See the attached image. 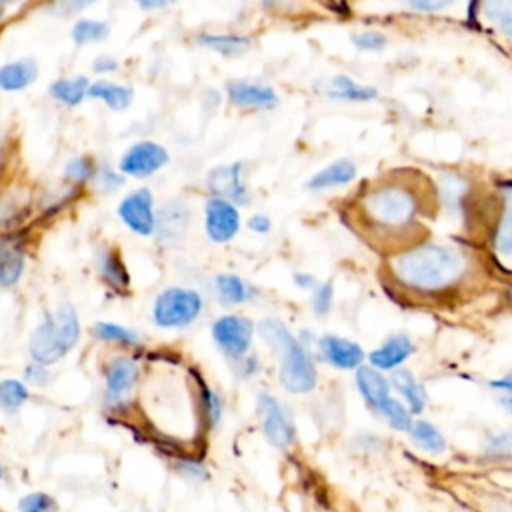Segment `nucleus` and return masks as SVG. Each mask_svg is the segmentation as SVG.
Instances as JSON below:
<instances>
[{
    "label": "nucleus",
    "instance_id": "2f4dec72",
    "mask_svg": "<svg viewBox=\"0 0 512 512\" xmlns=\"http://www.w3.org/2000/svg\"><path fill=\"white\" fill-rule=\"evenodd\" d=\"M394 430H408L412 420H410V412L400 404V400L388 396L378 408H376Z\"/></svg>",
    "mask_w": 512,
    "mask_h": 512
},
{
    "label": "nucleus",
    "instance_id": "423d86ee",
    "mask_svg": "<svg viewBox=\"0 0 512 512\" xmlns=\"http://www.w3.org/2000/svg\"><path fill=\"white\" fill-rule=\"evenodd\" d=\"M252 336L254 324L244 316L226 314L212 324L214 342L230 358H242L252 344Z\"/></svg>",
    "mask_w": 512,
    "mask_h": 512
},
{
    "label": "nucleus",
    "instance_id": "5701e85b",
    "mask_svg": "<svg viewBox=\"0 0 512 512\" xmlns=\"http://www.w3.org/2000/svg\"><path fill=\"white\" fill-rule=\"evenodd\" d=\"M196 42L204 48H210L214 52H220L224 56H238L250 50L252 42L246 36L240 34H200Z\"/></svg>",
    "mask_w": 512,
    "mask_h": 512
},
{
    "label": "nucleus",
    "instance_id": "473e14b6",
    "mask_svg": "<svg viewBox=\"0 0 512 512\" xmlns=\"http://www.w3.org/2000/svg\"><path fill=\"white\" fill-rule=\"evenodd\" d=\"M64 174L72 182H86V180H90L96 174V168H94L90 158H72L66 164Z\"/></svg>",
    "mask_w": 512,
    "mask_h": 512
},
{
    "label": "nucleus",
    "instance_id": "7ed1b4c3",
    "mask_svg": "<svg viewBox=\"0 0 512 512\" xmlns=\"http://www.w3.org/2000/svg\"><path fill=\"white\" fill-rule=\"evenodd\" d=\"M80 338V322L72 304H60L30 336V356L38 366L54 364L66 356Z\"/></svg>",
    "mask_w": 512,
    "mask_h": 512
},
{
    "label": "nucleus",
    "instance_id": "39448f33",
    "mask_svg": "<svg viewBox=\"0 0 512 512\" xmlns=\"http://www.w3.org/2000/svg\"><path fill=\"white\" fill-rule=\"evenodd\" d=\"M202 312V296L190 288H166L152 306V318L162 328H184Z\"/></svg>",
    "mask_w": 512,
    "mask_h": 512
},
{
    "label": "nucleus",
    "instance_id": "412c9836",
    "mask_svg": "<svg viewBox=\"0 0 512 512\" xmlns=\"http://www.w3.org/2000/svg\"><path fill=\"white\" fill-rule=\"evenodd\" d=\"M392 382H394V388L400 392V396L408 402L410 410L416 412V414L422 412V408L426 404V390L416 380V376L410 370L400 368L392 374Z\"/></svg>",
    "mask_w": 512,
    "mask_h": 512
},
{
    "label": "nucleus",
    "instance_id": "f3484780",
    "mask_svg": "<svg viewBox=\"0 0 512 512\" xmlns=\"http://www.w3.org/2000/svg\"><path fill=\"white\" fill-rule=\"evenodd\" d=\"M356 178V166L348 158H340L320 172H316L306 186L310 190H324V188H334V186H344Z\"/></svg>",
    "mask_w": 512,
    "mask_h": 512
},
{
    "label": "nucleus",
    "instance_id": "37998d69",
    "mask_svg": "<svg viewBox=\"0 0 512 512\" xmlns=\"http://www.w3.org/2000/svg\"><path fill=\"white\" fill-rule=\"evenodd\" d=\"M100 182H102L104 190H110V188H116V186H120V184H122V178H120L118 174L110 172V170H104V172L100 174Z\"/></svg>",
    "mask_w": 512,
    "mask_h": 512
},
{
    "label": "nucleus",
    "instance_id": "c756f323",
    "mask_svg": "<svg viewBox=\"0 0 512 512\" xmlns=\"http://www.w3.org/2000/svg\"><path fill=\"white\" fill-rule=\"evenodd\" d=\"M28 400V388L20 380L0 382V408L4 412H16Z\"/></svg>",
    "mask_w": 512,
    "mask_h": 512
},
{
    "label": "nucleus",
    "instance_id": "f704fd0d",
    "mask_svg": "<svg viewBox=\"0 0 512 512\" xmlns=\"http://www.w3.org/2000/svg\"><path fill=\"white\" fill-rule=\"evenodd\" d=\"M352 42L356 44L358 50H368V52H378L386 46V36L378 30H364L352 34Z\"/></svg>",
    "mask_w": 512,
    "mask_h": 512
},
{
    "label": "nucleus",
    "instance_id": "58836bf2",
    "mask_svg": "<svg viewBox=\"0 0 512 512\" xmlns=\"http://www.w3.org/2000/svg\"><path fill=\"white\" fill-rule=\"evenodd\" d=\"M202 400H204V406H206L208 420H210L212 424L218 422L220 412H222V402H220V398H218L210 388H204V390H202Z\"/></svg>",
    "mask_w": 512,
    "mask_h": 512
},
{
    "label": "nucleus",
    "instance_id": "ea45409f",
    "mask_svg": "<svg viewBox=\"0 0 512 512\" xmlns=\"http://www.w3.org/2000/svg\"><path fill=\"white\" fill-rule=\"evenodd\" d=\"M16 218V202L12 198H0V226L12 224Z\"/></svg>",
    "mask_w": 512,
    "mask_h": 512
},
{
    "label": "nucleus",
    "instance_id": "1a4fd4ad",
    "mask_svg": "<svg viewBox=\"0 0 512 512\" xmlns=\"http://www.w3.org/2000/svg\"><path fill=\"white\" fill-rule=\"evenodd\" d=\"M206 234L214 242H228L236 236L240 228V214L234 204L220 200V198H210L206 202V220H204Z\"/></svg>",
    "mask_w": 512,
    "mask_h": 512
},
{
    "label": "nucleus",
    "instance_id": "c85d7f7f",
    "mask_svg": "<svg viewBox=\"0 0 512 512\" xmlns=\"http://www.w3.org/2000/svg\"><path fill=\"white\" fill-rule=\"evenodd\" d=\"M94 336L100 340H108V342H122L128 346H138L142 344V338L138 336V332L128 330L120 324H112V322H98L94 326Z\"/></svg>",
    "mask_w": 512,
    "mask_h": 512
},
{
    "label": "nucleus",
    "instance_id": "f257e3e1",
    "mask_svg": "<svg viewBox=\"0 0 512 512\" xmlns=\"http://www.w3.org/2000/svg\"><path fill=\"white\" fill-rule=\"evenodd\" d=\"M466 268L462 252L444 244H420L392 260L394 278L418 292H438L452 286Z\"/></svg>",
    "mask_w": 512,
    "mask_h": 512
},
{
    "label": "nucleus",
    "instance_id": "6ab92c4d",
    "mask_svg": "<svg viewBox=\"0 0 512 512\" xmlns=\"http://www.w3.org/2000/svg\"><path fill=\"white\" fill-rule=\"evenodd\" d=\"M36 74H38L36 62L30 58L4 64L0 66V90H6V92L22 90L36 80Z\"/></svg>",
    "mask_w": 512,
    "mask_h": 512
},
{
    "label": "nucleus",
    "instance_id": "79ce46f5",
    "mask_svg": "<svg viewBox=\"0 0 512 512\" xmlns=\"http://www.w3.org/2000/svg\"><path fill=\"white\" fill-rule=\"evenodd\" d=\"M94 70L96 72H114V70H118V62L110 56H100L94 60Z\"/></svg>",
    "mask_w": 512,
    "mask_h": 512
},
{
    "label": "nucleus",
    "instance_id": "aec40b11",
    "mask_svg": "<svg viewBox=\"0 0 512 512\" xmlns=\"http://www.w3.org/2000/svg\"><path fill=\"white\" fill-rule=\"evenodd\" d=\"M88 96L90 98H98L102 100L108 108L120 112V110H126L132 102V88L128 86H120V84H112V82H94L88 86Z\"/></svg>",
    "mask_w": 512,
    "mask_h": 512
},
{
    "label": "nucleus",
    "instance_id": "9b49d317",
    "mask_svg": "<svg viewBox=\"0 0 512 512\" xmlns=\"http://www.w3.org/2000/svg\"><path fill=\"white\" fill-rule=\"evenodd\" d=\"M206 184L212 190L214 198L226 200L230 204H234V202L236 204H246L248 202L246 188L242 184V164L240 162L214 168L208 174Z\"/></svg>",
    "mask_w": 512,
    "mask_h": 512
},
{
    "label": "nucleus",
    "instance_id": "6e6552de",
    "mask_svg": "<svg viewBox=\"0 0 512 512\" xmlns=\"http://www.w3.org/2000/svg\"><path fill=\"white\" fill-rule=\"evenodd\" d=\"M168 162V152L164 146L144 140L132 144L120 158V170L128 176L144 178L160 170Z\"/></svg>",
    "mask_w": 512,
    "mask_h": 512
},
{
    "label": "nucleus",
    "instance_id": "a19ab883",
    "mask_svg": "<svg viewBox=\"0 0 512 512\" xmlns=\"http://www.w3.org/2000/svg\"><path fill=\"white\" fill-rule=\"evenodd\" d=\"M248 228H250V230H254V232L264 234V232H270L272 222H270V218H268V216H264V214H256V216H252V218L248 220Z\"/></svg>",
    "mask_w": 512,
    "mask_h": 512
},
{
    "label": "nucleus",
    "instance_id": "2eb2a0df",
    "mask_svg": "<svg viewBox=\"0 0 512 512\" xmlns=\"http://www.w3.org/2000/svg\"><path fill=\"white\" fill-rule=\"evenodd\" d=\"M414 352V342L406 334H394L390 336L380 348L370 352L372 368L380 370H392L400 366L410 354Z\"/></svg>",
    "mask_w": 512,
    "mask_h": 512
},
{
    "label": "nucleus",
    "instance_id": "a211bd4d",
    "mask_svg": "<svg viewBox=\"0 0 512 512\" xmlns=\"http://www.w3.org/2000/svg\"><path fill=\"white\" fill-rule=\"evenodd\" d=\"M96 268H98V274L102 276V280L112 288V290H118V292H124L130 284V278H128V272H126V266L122 262V258L118 256L116 250H110V248H104L98 252L96 256Z\"/></svg>",
    "mask_w": 512,
    "mask_h": 512
},
{
    "label": "nucleus",
    "instance_id": "e433bc0d",
    "mask_svg": "<svg viewBox=\"0 0 512 512\" xmlns=\"http://www.w3.org/2000/svg\"><path fill=\"white\" fill-rule=\"evenodd\" d=\"M332 302H334V288H332V282L318 284L316 290H314V298H312L314 312H316V314H328L330 308H332Z\"/></svg>",
    "mask_w": 512,
    "mask_h": 512
},
{
    "label": "nucleus",
    "instance_id": "0eeeda50",
    "mask_svg": "<svg viewBox=\"0 0 512 512\" xmlns=\"http://www.w3.org/2000/svg\"><path fill=\"white\" fill-rule=\"evenodd\" d=\"M118 216L130 230L140 236H150L156 232V216L152 208V194L148 188H138L124 196L118 206Z\"/></svg>",
    "mask_w": 512,
    "mask_h": 512
},
{
    "label": "nucleus",
    "instance_id": "4be33fe9",
    "mask_svg": "<svg viewBox=\"0 0 512 512\" xmlns=\"http://www.w3.org/2000/svg\"><path fill=\"white\" fill-rule=\"evenodd\" d=\"M24 252L12 242H0V284L14 286L24 272Z\"/></svg>",
    "mask_w": 512,
    "mask_h": 512
},
{
    "label": "nucleus",
    "instance_id": "f03ea898",
    "mask_svg": "<svg viewBox=\"0 0 512 512\" xmlns=\"http://www.w3.org/2000/svg\"><path fill=\"white\" fill-rule=\"evenodd\" d=\"M262 340L276 350L280 360V382L294 394H306L316 388V368L310 352L290 334L278 318H264L258 324Z\"/></svg>",
    "mask_w": 512,
    "mask_h": 512
},
{
    "label": "nucleus",
    "instance_id": "bb28decb",
    "mask_svg": "<svg viewBox=\"0 0 512 512\" xmlns=\"http://www.w3.org/2000/svg\"><path fill=\"white\" fill-rule=\"evenodd\" d=\"M88 78L84 76H76V78H60L56 82H52L50 86V94L68 104V106H76L84 100V96L88 94Z\"/></svg>",
    "mask_w": 512,
    "mask_h": 512
},
{
    "label": "nucleus",
    "instance_id": "72a5a7b5",
    "mask_svg": "<svg viewBox=\"0 0 512 512\" xmlns=\"http://www.w3.org/2000/svg\"><path fill=\"white\" fill-rule=\"evenodd\" d=\"M18 510L20 512H56V502L42 492H34L24 496L18 502Z\"/></svg>",
    "mask_w": 512,
    "mask_h": 512
},
{
    "label": "nucleus",
    "instance_id": "4c0bfd02",
    "mask_svg": "<svg viewBox=\"0 0 512 512\" xmlns=\"http://www.w3.org/2000/svg\"><path fill=\"white\" fill-rule=\"evenodd\" d=\"M494 246L504 256L510 254V214H508V210H504V216H502V220H500V224L496 228Z\"/></svg>",
    "mask_w": 512,
    "mask_h": 512
},
{
    "label": "nucleus",
    "instance_id": "20e7f679",
    "mask_svg": "<svg viewBox=\"0 0 512 512\" xmlns=\"http://www.w3.org/2000/svg\"><path fill=\"white\" fill-rule=\"evenodd\" d=\"M362 208L372 224L394 230L414 222L418 214V200L414 192L400 184H384L364 198Z\"/></svg>",
    "mask_w": 512,
    "mask_h": 512
},
{
    "label": "nucleus",
    "instance_id": "a18cd8bd",
    "mask_svg": "<svg viewBox=\"0 0 512 512\" xmlns=\"http://www.w3.org/2000/svg\"><path fill=\"white\" fill-rule=\"evenodd\" d=\"M448 2H410V8L414 10H426V12H436L446 8Z\"/></svg>",
    "mask_w": 512,
    "mask_h": 512
},
{
    "label": "nucleus",
    "instance_id": "4468645a",
    "mask_svg": "<svg viewBox=\"0 0 512 512\" xmlns=\"http://www.w3.org/2000/svg\"><path fill=\"white\" fill-rule=\"evenodd\" d=\"M228 98L234 106L240 108H266L278 102L276 92L266 84L246 82V80H232L228 82Z\"/></svg>",
    "mask_w": 512,
    "mask_h": 512
},
{
    "label": "nucleus",
    "instance_id": "ddd939ff",
    "mask_svg": "<svg viewBox=\"0 0 512 512\" xmlns=\"http://www.w3.org/2000/svg\"><path fill=\"white\" fill-rule=\"evenodd\" d=\"M318 346L322 350V356L332 366H336L340 370L358 368L362 364V360H364V350L356 342L340 338V336H334V334L322 336Z\"/></svg>",
    "mask_w": 512,
    "mask_h": 512
},
{
    "label": "nucleus",
    "instance_id": "f8f14e48",
    "mask_svg": "<svg viewBox=\"0 0 512 512\" xmlns=\"http://www.w3.org/2000/svg\"><path fill=\"white\" fill-rule=\"evenodd\" d=\"M138 380V364L128 356L114 358L106 368V400L120 402Z\"/></svg>",
    "mask_w": 512,
    "mask_h": 512
},
{
    "label": "nucleus",
    "instance_id": "a878e982",
    "mask_svg": "<svg viewBox=\"0 0 512 512\" xmlns=\"http://www.w3.org/2000/svg\"><path fill=\"white\" fill-rule=\"evenodd\" d=\"M214 284H216L218 298L224 304H242L252 296V288L240 276H234V274H220L216 276Z\"/></svg>",
    "mask_w": 512,
    "mask_h": 512
},
{
    "label": "nucleus",
    "instance_id": "dca6fc26",
    "mask_svg": "<svg viewBox=\"0 0 512 512\" xmlns=\"http://www.w3.org/2000/svg\"><path fill=\"white\" fill-rule=\"evenodd\" d=\"M356 384L366 400L368 406L374 410L390 396V382L384 378V374L372 366H358L356 368Z\"/></svg>",
    "mask_w": 512,
    "mask_h": 512
},
{
    "label": "nucleus",
    "instance_id": "09e8293b",
    "mask_svg": "<svg viewBox=\"0 0 512 512\" xmlns=\"http://www.w3.org/2000/svg\"><path fill=\"white\" fill-rule=\"evenodd\" d=\"M0 478H2V468H0Z\"/></svg>",
    "mask_w": 512,
    "mask_h": 512
},
{
    "label": "nucleus",
    "instance_id": "cd10ccee",
    "mask_svg": "<svg viewBox=\"0 0 512 512\" xmlns=\"http://www.w3.org/2000/svg\"><path fill=\"white\" fill-rule=\"evenodd\" d=\"M410 434H412V440L428 450V452H444L446 448V440L444 436L438 432L436 426H432L430 422H424V420H416L410 424Z\"/></svg>",
    "mask_w": 512,
    "mask_h": 512
},
{
    "label": "nucleus",
    "instance_id": "393cba45",
    "mask_svg": "<svg viewBox=\"0 0 512 512\" xmlns=\"http://www.w3.org/2000/svg\"><path fill=\"white\" fill-rule=\"evenodd\" d=\"M158 236L166 242H174L182 236L186 230V208L182 204L166 206L160 214V220L156 222Z\"/></svg>",
    "mask_w": 512,
    "mask_h": 512
},
{
    "label": "nucleus",
    "instance_id": "c03bdc74",
    "mask_svg": "<svg viewBox=\"0 0 512 512\" xmlns=\"http://www.w3.org/2000/svg\"><path fill=\"white\" fill-rule=\"evenodd\" d=\"M26 378L34 384H44L48 380V372L42 366H32V368H28Z\"/></svg>",
    "mask_w": 512,
    "mask_h": 512
},
{
    "label": "nucleus",
    "instance_id": "9d476101",
    "mask_svg": "<svg viewBox=\"0 0 512 512\" xmlns=\"http://www.w3.org/2000/svg\"><path fill=\"white\" fill-rule=\"evenodd\" d=\"M258 408L262 412V428L268 438V442L276 448H284L294 440V428L290 424V418L286 416L284 408L278 404L276 398L268 394H260Z\"/></svg>",
    "mask_w": 512,
    "mask_h": 512
},
{
    "label": "nucleus",
    "instance_id": "c9c22d12",
    "mask_svg": "<svg viewBox=\"0 0 512 512\" xmlns=\"http://www.w3.org/2000/svg\"><path fill=\"white\" fill-rule=\"evenodd\" d=\"M484 12L490 20H496L502 28L504 34H510V24H512V12L508 2H488L484 4Z\"/></svg>",
    "mask_w": 512,
    "mask_h": 512
},
{
    "label": "nucleus",
    "instance_id": "b1692460",
    "mask_svg": "<svg viewBox=\"0 0 512 512\" xmlns=\"http://www.w3.org/2000/svg\"><path fill=\"white\" fill-rule=\"evenodd\" d=\"M328 94L332 98H342V100H352V102H364V100H372L378 96V90L372 86H362L358 82H354L350 76L338 74L330 80V90Z\"/></svg>",
    "mask_w": 512,
    "mask_h": 512
},
{
    "label": "nucleus",
    "instance_id": "7c9ffc66",
    "mask_svg": "<svg viewBox=\"0 0 512 512\" xmlns=\"http://www.w3.org/2000/svg\"><path fill=\"white\" fill-rule=\"evenodd\" d=\"M108 36V24L102 20H78L72 28V38L76 44H88V42H100Z\"/></svg>",
    "mask_w": 512,
    "mask_h": 512
},
{
    "label": "nucleus",
    "instance_id": "49530a36",
    "mask_svg": "<svg viewBox=\"0 0 512 512\" xmlns=\"http://www.w3.org/2000/svg\"><path fill=\"white\" fill-rule=\"evenodd\" d=\"M294 282L300 286V288H316V278L312 274H296L294 276Z\"/></svg>",
    "mask_w": 512,
    "mask_h": 512
},
{
    "label": "nucleus",
    "instance_id": "de8ad7c7",
    "mask_svg": "<svg viewBox=\"0 0 512 512\" xmlns=\"http://www.w3.org/2000/svg\"><path fill=\"white\" fill-rule=\"evenodd\" d=\"M138 6H140V8L150 10V8H164V6H166V2H138Z\"/></svg>",
    "mask_w": 512,
    "mask_h": 512
}]
</instances>
